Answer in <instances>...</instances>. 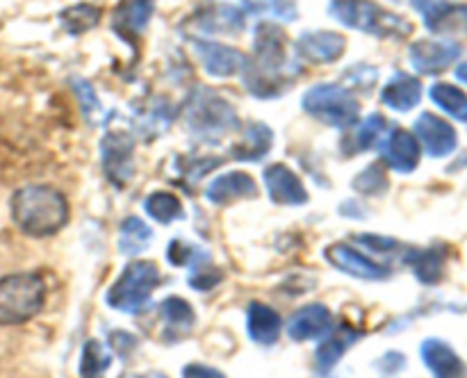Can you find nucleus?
I'll return each instance as SVG.
<instances>
[{"label": "nucleus", "instance_id": "20", "mask_svg": "<svg viewBox=\"0 0 467 378\" xmlns=\"http://www.w3.org/2000/svg\"><path fill=\"white\" fill-rule=\"evenodd\" d=\"M205 196H208L210 203L228 205L240 199H255L258 196V185H255V180L249 173L226 171L210 180Z\"/></svg>", "mask_w": 467, "mask_h": 378}, {"label": "nucleus", "instance_id": "36", "mask_svg": "<svg viewBox=\"0 0 467 378\" xmlns=\"http://www.w3.org/2000/svg\"><path fill=\"white\" fill-rule=\"evenodd\" d=\"M73 89H76L78 98H80L82 109H85V117L89 118V121H96V117H99L103 109H100V100L99 96H96V91L91 89L89 82L80 80V77H73Z\"/></svg>", "mask_w": 467, "mask_h": 378}, {"label": "nucleus", "instance_id": "19", "mask_svg": "<svg viewBox=\"0 0 467 378\" xmlns=\"http://www.w3.org/2000/svg\"><path fill=\"white\" fill-rule=\"evenodd\" d=\"M322 337L324 340L319 342L317 351H315V364H317L319 373H328L340 363L342 355L363 337V332L351 326H331L327 335Z\"/></svg>", "mask_w": 467, "mask_h": 378}, {"label": "nucleus", "instance_id": "11", "mask_svg": "<svg viewBox=\"0 0 467 378\" xmlns=\"http://www.w3.org/2000/svg\"><path fill=\"white\" fill-rule=\"evenodd\" d=\"M379 150H381L383 164L397 173L415 171L420 164V155H422L420 141L415 139L413 132L404 130V128H395L388 132L379 144Z\"/></svg>", "mask_w": 467, "mask_h": 378}, {"label": "nucleus", "instance_id": "5", "mask_svg": "<svg viewBox=\"0 0 467 378\" xmlns=\"http://www.w3.org/2000/svg\"><path fill=\"white\" fill-rule=\"evenodd\" d=\"M185 123L199 139L219 141L240 128V117L223 96L214 94L208 87H199L185 105Z\"/></svg>", "mask_w": 467, "mask_h": 378}, {"label": "nucleus", "instance_id": "42", "mask_svg": "<svg viewBox=\"0 0 467 378\" xmlns=\"http://www.w3.org/2000/svg\"><path fill=\"white\" fill-rule=\"evenodd\" d=\"M456 77H459L461 82H465V85H467V62L459 64V66H456Z\"/></svg>", "mask_w": 467, "mask_h": 378}, {"label": "nucleus", "instance_id": "3", "mask_svg": "<svg viewBox=\"0 0 467 378\" xmlns=\"http://www.w3.org/2000/svg\"><path fill=\"white\" fill-rule=\"evenodd\" d=\"M328 14L351 30L379 36V39H404L413 32L410 21L401 14L390 12L372 0H333Z\"/></svg>", "mask_w": 467, "mask_h": 378}, {"label": "nucleus", "instance_id": "38", "mask_svg": "<svg viewBox=\"0 0 467 378\" xmlns=\"http://www.w3.org/2000/svg\"><path fill=\"white\" fill-rule=\"evenodd\" d=\"M356 241H358L363 249L372 250V253H381V255H390L392 250L400 249V241L392 240V237H386V235H374V232H363V235L356 237Z\"/></svg>", "mask_w": 467, "mask_h": 378}, {"label": "nucleus", "instance_id": "8", "mask_svg": "<svg viewBox=\"0 0 467 378\" xmlns=\"http://www.w3.org/2000/svg\"><path fill=\"white\" fill-rule=\"evenodd\" d=\"M100 159L108 180L117 187H126L135 173V144L123 130H109L100 141Z\"/></svg>", "mask_w": 467, "mask_h": 378}, {"label": "nucleus", "instance_id": "10", "mask_svg": "<svg viewBox=\"0 0 467 378\" xmlns=\"http://www.w3.org/2000/svg\"><path fill=\"white\" fill-rule=\"evenodd\" d=\"M324 258H327L337 271L358 278V281H386V278L390 276V269L374 262L372 258L360 253L358 249H354V246L349 244H342V241L327 246V249H324Z\"/></svg>", "mask_w": 467, "mask_h": 378}, {"label": "nucleus", "instance_id": "17", "mask_svg": "<svg viewBox=\"0 0 467 378\" xmlns=\"http://www.w3.org/2000/svg\"><path fill=\"white\" fill-rule=\"evenodd\" d=\"M420 355L433 378H467L465 363L445 340H438V337L424 340L420 346Z\"/></svg>", "mask_w": 467, "mask_h": 378}, {"label": "nucleus", "instance_id": "30", "mask_svg": "<svg viewBox=\"0 0 467 378\" xmlns=\"http://www.w3.org/2000/svg\"><path fill=\"white\" fill-rule=\"evenodd\" d=\"M109 364H112V353H109L108 346L99 340H87L80 353V376L105 378Z\"/></svg>", "mask_w": 467, "mask_h": 378}, {"label": "nucleus", "instance_id": "1", "mask_svg": "<svg viewBox=\"0 0 467 378\" xmlns=\"http://www.w3.org/2000/svg\"><path fill=\"white\" fill-rule=\"evenodd\" d=\"M299 73V59L292 55L283 27L272 21H260L254 30V53L242 68V80L249 94L278 98L295 85Z\"/></svg>", "mask_w": 467, "mask_h": 378}, {"label": "nucleus", "instance_id": "37", "mask_svg": "<svg viewBox=\"0 0 467 378\" xmlns=\"http://www.w3.org/2000/svg\"><path fill=\"white\" fill-rule=\"evenodd\" d=\"M203 253L205 250H199L196 246L187 244V241L173 240L171 244H169L167 258L173 267H185V264H194Z\"/></svg>", "mask_w": 467, "mask_h": 378}, {"label": "nucleus", "instance_id": "7", "mask_svg": "<svg viewBox=\"0 0 467 378\" xmlns=\"http://www.w3.org/2000/svg\"><path fill=\"white\" fill-rule=\"evenodd\" d=\"M301 107L319 123L331 128H351L358 123V98L347 87L336 82H319L301 98Z\"/></svg>", "mask_w": 467, "mask_h": 378}, {"label": "nucleus", "instance_id": "22", "mask_svg": "<svg viewBox=\"0 0 467 378\" xmlns=\"http://www.w3.org/2000/svg\"><path fill=\"white\" fill-rule=\"evenodd\" d=\"M283 331V319L272 305L263 301H251L246 308V332L260 346L276 344Z\"/></svg>", "mask_w": 467, "mask_h": 378}, {"label": "nucleus", "instance_id": "12", "mask_svg": "<svg viewBox=\"0 0 467 378\" xmlns=\"http://www.w3.org/2000/svg\"><path fill=\"white\" fill-rule=\"evenodd\" d=\"M415 139L420 141V148L427 150L431 158H447L454 153L459 137L456 130L445 121V118L436 117L431 112L420 114L415 121Z\"/></svg>", "mask_w": 467, "mask_h": 378}, {"label": "nucleus", "instance_id": "41", "mask_svg": "<svg viewBox=\"0 0 467 378\" xmlns=\"http://www.w3.org/2000/svg\"><path fill=\"white\" fill-rule=\"evenodd\" d=\"M404 364H406L404 355L395 353V351H392V353H386L381 360H379L377 367L381 369V372H386V373H397V372H401V369H404Z\"/></svg>", "mask_w": 467, "mask_h": 378}, {"label": "nucleus", "instance_id": "4", "mask_svg": "<svg viewBox=\"0 0 467 378\" xmlns=\"http://www.w3.org/2000/svg\"><path fill=\"white\" fill-rule=\"evenodd\" d=\"M46 281L36 271L0 278V326H21L44 310Z\"/></svg>", "mask_w": 467, "mask_h": 378}, {"label": "nucleus", "instance_id": "29", "mask_svg": "<svg viewBox=\"0 0 467 378\" xmlns=\"http://www.w3.org/2000/svg\"><path fill=\"white\" fill-rule=\"evenodd\" d=\"M144 212L149 214L153 221L162 223V226L185 217L182 203L178 200L176 194H171V191H153V194L144 200Z\"/></svg>", "mask_w": 467, "mask_h": 378}, {"label": "nucleus", "instance_id": "24", "mask_svg": "<svg viewBox=\"0 0 467 378\" xmlns=\"http://www.w3.org/2000/svg\"><path fill=\"white\" fill-rule=\"evenodd\" d=\"M381 100L395 112H410L422 100V85L410 73L397 71L381 89Z\"/></svg>", "mask_w": 467, "mask_h": 378}, {"label": "nucleus", "instance_id": "27", "mask_svg": "<svg viewBox=\"0 0 467 378\" xmlns=\"http://www.w3.org/2000/svg\"><path fill=\"white\" fill-rule=\"evenodd\" d=\"M153 240V230L149 223L140 217H128L121 223V235H119V250L123 255H140L149 249Z\"/></svg>", "mask_w": 467, "mask_h": 378}, {"label": "nucleus", "instance_id": "31", "mask_svg": "<svg viewBox=\"0 0 467 378\" xmlns=\"http://www.w3.org/2000/svg\"><path fill=\"white\" fill-rule=\"evenodd\" d=\"M100 21V9L96 5L89 3H80V5H73V7L64 9L59 14V23H62L64 30L73 36H80L85 32L94 30Z\"/></svg>", "mask_w": 467, "mask_h": 378}, {"label": "nucleus", "instance_id": "16", "mask_svg": "<svg viewBox=\"0 0 467 378\" xmlns=\"http://www.w3.org/2000/svg\"><path fill=\"white\" fill-rule=\"evenodd\" d=\"M333 326L331 310L324 303H308L304 308L296 310L290 319H287V337L292 342H308L317 340V337L327 335L328 328Z\"/></svg>", "mask_w": 467, "mask_h": 378}, {"label": "nucleus", "instance_id": "15", "mask_svg": "<svg viewBox=\"0 0 467 378\" xmlns=\"http://www.w3.org/2000/svg\"><path fill=\"white\" fill-rule=\"evenodd\" d=\"M265 189L269 199L278 205H306L308 203V189L301 178L285 164H269L263 173Z\"/></svg>", "mask_w": 467, "mask_h": 378}, {"label": "nucleus", "instance_id": "14", "mask_svg": "<svg viewBox=\"0 0 467 378\" xmlns=\"http://www.w3.org/2000/svg\"><path fill=\"white\" fill-rule=\"evenodd\" d=\"M296 57L310 64H333L342 57L347 48L345 36L331 30L301 32L295 44Z\"/></svg>", "mask_w": 467, "mask_h": 378}, {"label": "nucleus", "instance_id": "35", "mask_svg": "<svg viewBox=\"0 0 467 378\" xmlns=\"http://www.w3.org/2000/svg\"><path fill=\"white\" fill-rule=\"evenodd\" d=\"M222 281V271L217 267L210 264L208 253L201 255L194 264H192V271H190V285L199 291H208L213 290L217 282Z\"/></svg>", "mask_w": 467, "mask_h": 378}, {"label": "nucleus", "instance_id": "34", "mask_svg": "<svg viewBox=\"0 0 467 378\" xmlns=\"http://www.w3.org/2000/svg\"><path fill=\"white\" fill-rule=\"evenodd\" d=\"M410 5L422 14L424 26L431 32H438L441 23L454 7V0H410Z\"/></svg>", "mask_w": 467, "mask_h": 378}, {"label": "nucleus", "instance_id": "44", "mask_svg": "<svg viewBox=\"0 0 467 378\" xmlns=\"http://www.w3.org/2000/svg\"><path fill=\"white\" fill-rule=\"evenodd\" d=\"M267 3H281V0H267Z\"/></svg>", "mask_w": 467, "mask_h": 378}, {"label": "nucleus", "instance_id": "43", "mask_svg": "<svg viewBox=\"0 0 467 378\" xmlns=\"http://www.w3.org/2000/svg\"><path fill=\"white\" fill-rule=\"evenodd\" d=\"M140 378H167V376H164V373L153 372V373H146V376H140Z\"/></svg>", "mask_w": 467, "mask_h": 378}, {"label": "nucleus", "instance_id": "21", "mask_svg": "<svg viewBox=\"0 0 467 378\" xmlns=\"http://www.w3.org/2000/svg\"><path fill=\"white\" fill-rule=\"evenodd\" d=\"M160 308V319H162V340L173 344V342H181L182 337H187L192 332L196 323V314L192 310V305L187 303L181 296H167Z\"/></svg>", "mask_w": 467, "mask_h": 378}, {"label": "nucleus", "instance_id": "6", "mask_svg": "<svg viewBox=\"0 0 467 378\" xmlns=\"http://www.w3.org/2000/svg\"><path fill=\"white\" fill-rule=\"evenodd\" d=\"M160 285V269L150 260H135L121 271L105 294V303L117 312L137 314L149 305L155 287Z\"/></svg>", "mask_w": 467, "mask_h": 378}, {"label": "nucleus", "instance_id": "32", "mask_svg": "<svg viewBox=\"0 0 467 378\" xmlns=\"http://www.w3.org/2000/svg\"><path fill=\"white\" fill-rule=\"evenodd\" d=\"M358 132L354 137V153H365V150L374 148L377 144H381L383 137L388 135V121L383 114L374 112L369 117H365L363 121L356 123Z\"/></svg>", "mask_w": 467, "mask_h": 378}, {"label": "nucleus", "instance_id": "40", "mask_svg": "<svg viewBox=\"0 0 467 378\" xmlns=\"http://www.w3.org/2000/svg\"><path fill=\"white\" fill-rule=\"evenodd\" d=\"M182 378H226V373L214 367H208V364L192 363L182 369Z\"/></svg>", "mask_w": 467, "mask_h": 378}, {"label": "nucleus", "instance_id": "13", "mask_svg": "<svg viewBox=\"0 0 467 378\" xmlns=\"http://www.w3.org/2000/svg\"><path fill=\"white\" fill-rule=\"evenodd\" d=\"M194 53L199 57L201 66L214 77H231L242 73L246 57L237 48L213 39H194Z\"/></svg>", "mask_w": 467, "mask_h": 378}, {"label": "nucleus", "instance_id": "18", "mask_svg": "<svg viewBox=\"0 0 467 378\" xmlns=\"http://www.w3.org/2000/svg\"><path fill=\"white\" fill-rule=\"evenodd\" d=\"M155 12L153 0H123L112 14V30L123 41H135L146 30Z\"/></svg>", "mask_w": 467, "mask_h": 378}, {"label": "nucleus", "instance_id": "25", "mask_svg": "<svg viewBox=\"0 0 467 378\" xmlns=\"http://www.w3.org/2000/svg\"><path fill=\"white\" fill-rule=\"evenodd\" d=\"M274 132L265 123H249L244 128V135L231 148V155L240 162H258L272 150Z\"/></svg>", "mask_w": 467, "mask_h": 378}, {"label": "nucleus", "instance_id": "28", "mask_svg": "<svg viewBox=\"0 0 467 378\" xmlns=\"http://www.w3.org/2000/svg\"><path fill=\"white\" fill-rule=\"evenodd\" d=\"M429 96L442 112H447L456 121L467 123V94L463 89L450 85V82H436L429 89Z\"/></svg>", "mask_w": 467, "mask_h": 378}, {"label": "nucleus", "instance_id": "23", "mask_svg": "<svg viewBox=\"0 0 467 378\" xmlns=\"http://www.w3.org/2000/svg\"><path fill=\"white\" fill-rule=\"evenodd\" d=\"M194 23L201 30L208 32V35H213V32L214 35H235V32L244 27L246 12L242 7H235V5L217 3L201 9Z\"/></svg>", "mask_w": 467, "mask_h": 378}, {"label": "nucleus", "instance_id": "9", "mask_svg": "<svg viewBox=\"0 0 467 378\" xmlns=\"http://www.w3.org/2000/svg\"><path fill=\"white\" fill-rule=\"evenodd\" d=\"M463 48L451 39H420L410 44V66L424 76H438L461 57Z\"/></svg>", "mask_w": 467, "mask_h": 378}, {"label": "nucleus", "instance_id": "26", "mask_svg": "<svg viewBox=\"0 0 467 378\" xmlns=\"http://www.w3.org/2000/svg\"><path fill=\"white\" fill-rule=\"evenodd\" d=\"M406 262L424 285H436V282H441L442 273H445V253L441 249L410 250L406 255Z\"/></svg>", "mask_w": 467, "mask_h": 378}, {"label": "nucleus", "instance_id": "33", "mask_svg": "<svg viewBox=\"0 0 467 378\" xmlns=\"http://www.w3.org/2000/svg\"><path fill=\"white\" fill-rule=\"evenodd\" d=\"M354 189L363 196H381L388 191V176L386 169L379 162L369 164L368 169L354 178Z\"/></svg>", "mask_w": 467, "mask_h": 378}, {"label": "nucleus", "instance_id": "2", "mask_svg": "<svg viewBox=\"0 0 467 378\" xmlns=\"http://www.w3.org/2000/svg\"><path fill=\"white\" fill-rule=\"evenodd\" d=\"M68 200L50 185H26L9 200V214L18 230L35 240L55 235L68 223Z\"/></svg>", "mask_w": 467, "mask_h": 378}, {"label": "nucleus", "instance_id": "39", "mask_svg": "<svg viewBox=\"0 0 467 378\" xmlns=\"http://www.w3.org/2000/svg\"><path fill=\"white\" fill-rule=\"evenodd\" d=\"M109 344H112V349L117 351L121 358H128V353L130 351L137 349V340L130 335V332H123V331H117L109 335Z\"/></svg>", "mask_w": 467, "mask_h": 378}]
</instances>
